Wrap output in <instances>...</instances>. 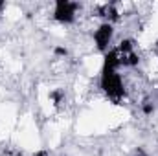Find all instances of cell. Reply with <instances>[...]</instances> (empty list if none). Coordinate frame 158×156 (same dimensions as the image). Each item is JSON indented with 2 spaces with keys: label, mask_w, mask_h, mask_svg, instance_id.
<instances>
[{
  "label": "cell",
  "mask_w": 158,
  "mask_h": 156,
  "mask_svg": "<svg viewBox=\"0 0 158 156\" xmlns=\"http://www.w3.org/2000/svg\"><path fill=\"white\" fill-rule=\"evenodd\" d=\"M99 88H101V90L105 92V96H107L110 101H114V103H119V101L127 96L123 77H121L119 70H116V68H109V66H103V68H101Z\"/></svg>",
  "instance_id": "obj_1"
},
{
  "label": "cell",
  "mask_w": 158,
  "mask_h": 156,
  "mask_svg": "<svg viewBox=\"0 0 158 156\" xmlns=\"http://www.w3.org/2000/svg\"><path fill=\"white\" fill-rule=\"evenodd\" d=\"M81 7L77 2L59 0L53 4V18L61 24H72L77 18V9Z\"/></svg>",
  "instance_id": "obj_2"
},
{
  "label": "cell",
  "mask_w": 158,
  "mask_h": 156,
  "mask_svg": "<svg viewBox=\"0 0 158 156\" xmlns=\"http://www.w3.org/2000/svg\"><path fill=\"white\" fill-rule=\"evenodd\" d=\"M112 37H114V24L110 22H101L98 26V30L94 31V44L99 51L107 53L109 51V46L112 42Z\"/></svg>",
  "instance_id": "obj_3"
},
{
  "label": "cell",
  "mask_w": 158,
  "mask_h": 156,
  "mask_svg": "<svg viewBox=\"0 0 158 156\" xmlns=\"http://www.w3.org/2000/svg\"><path fill=\"white\" fill-rule=\"evenodd\" d=\"M33 156H50V154H48V151H44V149H42V151H37Z\"/></svg>",
  "instance_id": "obj_4"
},
{
  "label": "cell",
  "mask_w": 158,
  "mask_h": 156,
  "mask_svg": "<svg viewBox=\"0 0 158 156\" xmlns=\"http://www.w3.org/2000/svg\"><path fill=\"white\" fill-rule=\"evenodd\" d=\"M155 53H156V57H158V40H156V44H155Z\"/></svg>",
  "instance_id": "obj_5"
}]
</instances>
